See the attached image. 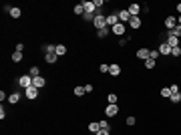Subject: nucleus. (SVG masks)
<instances>
[{
  "instance_id": "1",
  "label": "nucleus",
  "mask_w": 181,
  "mask_h": 135,
  "mask_svg": "<svg viewBox=\"0 0 181 135\" xmlns=\"http://www.w3.org/2000/svg\"><path fill=\"white\" fill-rule=\"evenodd\" d=\"M93 24H95V28H97V30L105 28V26H107V16H103V14H97V16H95V20H93Z\"/></svg>"
},
{
  "instance_id": "2",
  "label": "nucleus",
  "mask_w": 181,
  "mask_h": 135,
  "mask_svg": "<svg viewBox=\"0 0 181 135\" xmlns=\"http://www.w3.org/2000/svg\"><path fill=\"white\" fill-rule=\"evenodd\" d=\"M18 85L20 87H24V89L32 87V77H30V75H22V77L18 79Z\"/></svg>"
},
{
  "instance_id": "3",
  "label": "nucleus",
  "mask_w": 181,
  "mask_h": 135,
  "mask_svg": "<svg viewBox=\"0 0 181 135\" xmlns=\"http://www.w3.org/2000/svg\"><path fill=\"white\" fill-rule=\"evenodd\" d=\"M117 113H119V105H111L109 103L107 107H105V115L107 117H117Z\"/></svg>"
},
{
  "instance_id": "4",
  "label": "nucleus",
  "mask_w": 181,
  "mask_h": 135,
  "mask_svg": "<svg viewBox=\"0 0 181 135\" xmlns=\"http://www.w3.org/2000/svg\"><path fill=\"white\" fill-rule=\"evenodd\" d=\"M111 32H113L115 36H123V34H125V24H123V22H117V24L111 28Z\"/></svg>"
},
{
  "instance_id": "5",
  "label": "nucleus",
  "mask_w": 181,
  "mask_h": 135,
  "mask_svg": "<svg viewBox=\"0 0 181 135\" xmlns=\"http://www.w3.org/2000/svg\"><path fill=\"white\" fill-rule=\"evenodd\" d=\"M24 95H26V99L34 101V99L38 97V89H36V87H28V89H24Z\"/></svg>"
},
{
  "instance_id": "6",
  "label": "nucleus",
  "mask_w": 181,
  "mask_h": 135,
  "mask_svg": "<svg viewBox=\"0 0 181 135\" xmlns=\"http://www.w3.org/2000/svg\"><path fill=\"white\" fill-rule=\"evenodd\" d=\"M175 26H177V18H175V16H167V18H165V28H167V32H171Z\"/></svg>"
},
{
  "instance_id": "7",
  "label": "nucleus",
  "mask_w": 181,
  "mask_h": 135,
  "mask_svg": "<svg viewBox=\"0 0 181 135\" xmlns=\"http://www.w3.org/2000/svg\"><path fill=\"white\" fill-rule=\"evenodd\" d=\"M167 44H169L171 48L179 47V38H177V36H175L173 32H167Z\"/></svg>"
},
{
  "instance_id": "8",
  "label": "nucleus",
  "mask_w": 181,
  "mask_h": 135,
  "mask_svg": "<svg viewBox=\"0 0 181 135\" xmlns=\"http://www.w3.org/2000/svg\"><path fill=\"white\" fill-rule=\"evenodd\" d=\"M44 85H47V79H44V77H34L32 79V87L40 89V87H44Z\"/></svg>"
},
{
  "instance_id": "9",
  "label": "nucleus",
  "mask_w": 181,
  "mask_h": 135,
  "mask_svg": "<svg viewBox=\"0 0 181 135\" xmlns=\"http://www.w3.org/2000/svg\"><path fill=\"white\" fill-rule=\"evenodd\" d=\"M117 22H119V14H109V16H107V26L113 28Z\"/></svg>"
},
{
  "instance_id": "10",
  "label": "nucleus",
  "mask_w": 181,
  "mask_h": 135,
  "mask_svg": "<svg viewBox=\"0 0 181 135\" xmlns=\"http://www.w3.org/2000/svg\"><path fill=\"white\" fill-rule=\"evenodd\" d=\"M157 51H159V54H171V47H169L167 42H161Z\"/></svg>"
},
{
  "instance_id": "11",
  "label": "nucleus",
  "mask_w": 181,
  "mask_h": 135,
  "mask_svg": "<svg viewBox=\"0 0 181 135\" xmlns=\"http://www.w3.org/2000/svg\"><path fill=\"white\" fill-rule=\"evenodd\" d=\"M83 6H85V12L97 14V8H95V2H83Z\"/></svg>"
},
{
  "instance_id": "12",
  "label": "nucleus",
  "mask_w": 181,
  "mask_h": 135,
  "mask_svg": "<svg viewBox=\"0 0 181 135\" xmlns=\"http://www.w3.org/2000/svg\"><path fill=\"white\" fill-rule=\"evenodd\" d=\"M44 61H47L48 65H54V63L59 61V57H56V53H48V54H44Z\"/></svg>"
},
{
  "instance_id": "13",
  "label": "nucleus",
  "mask_w": 181,
  "mask_h": 135,
  "mask_svg": "<svg viewBox=\"0 0 181 135\" xmlns=\"http://www.w3.org/2000/svg\"><path fill=\"white\" fill-rule=\"evenodd\" d=\"M129 26L131 28H139L141 26V18L139 16H131V18H129Z\"/></svg>"
},
{
  "instance_id": "14",
  "label": "nucleus",
  "mask_w": 181,
  "mask_h": 135,
  "mask_svg": "<svg viewBox=\"0 0 181 135\" xmlns=\"http://www.w3.org/2000/svg\"><path fill=\"white\" fill-rule=\"evenodd\" d=\"M127 10H129V14H131V16H139L141 6H139V4H131V6H129Z\"/></svg>"
},
{
  "instance_id": "15",
  "label": "nucleus",
  "mask_w": 181,
  "mask_h": 135,
  "mask_svg": "<svg viewBox=\"0 0 181 135\" xmlns=\"http://www.w3.org/2000/svg\"><path fill=\"white\" fill-rule=\"evenodd\" d=\"M119 14V22H129V18H131V14H129V10H121Z\"/></svg>"
},
{
  "instance_id": "16",
  "label": "nucleus",
  "mask_w": 181,
  "mask_h": 135,
  "mask_svg": "<svg viewBox=\"0 0 181 135\" xmlns=\"http://www.w3.org/2000/svg\"><path fill=\"white\" fill-rule=\"evenodd\" d=\"M109 34H111V26H105V28H101V30H97V36L99 38H105Z\"/></svg>"
},
{
  "instance_id": "17",
  "label": "nucleus",
  "mask_w": 181,
  "mask_h": 135,
  "mask_svg": "<svg viewBox=\"0 0 181 135\" xmlns=\"http://www.w3.org/2000/svg\"><path fill=\"white\" fill-rule=\"evenodd\" d=\"M109 73L113 75V77H119V75H121V67L115 63V65H111V67H109Z\"/></svg>"
},
{
  "instance_id": "18",
  "label": "nucleus",
  "mask_w": 181,
  "mask_h": 135,
  "mask_svg": "<svg viewBox=\"0 0 181 135\" xmlns=\"http://www.w3.org/2000/svg\"><path fill=\"white\" fill-rule=\"evenodd\" d=\"M137 57L143 59V61H147L149 59V48H139V51H137Z\"/></svg>"
},
{
  "instance_id": "19",
  "label": "nucleus",
  "mask_w": 181,
  "mask_h": 135,
  "mask_svg": "<svg viewBox=\"0 0 181 135\" xmlns=\"http://www.w3.org/2000/svg\"><path fill=\"white\" fill-rule=\"evenodd\" d=\"M89 131H91V133H99V131H101V125H99V121L89 123Z\"/></svg>"
},
{
  "instance_id": "20",
  "label": "nucleus",
  "mask_w": 181,
  "mask_h": 135,
  "mask_svg": "<svg viewBox=\"0 0 181 135\" xmlns=\"http://www.w3.org/2000/svg\"><path fill=\"white\" fill-rule=\"evenodd\" d=\"M54 53H56V57H62V54H67V47L65 44H56Z\"/></svg>"
},
{
  "instance_id": "21",
  "label": "nucleus",
  "mask_w": 181,
  "mask_h": 135,
  "mask_svg": "<svg viewBox=\"0 0 181 135\" xmlns=\"http://www.w3.org/2000/svg\"><path fill=\"white\" fill-rule=\"evenodd\" d=\"M18 101H20V93H12L8 97V103H12V105H16Z\"/></svg>"
},
{
  "instance_id": "22",
  "label": "nucleus",
  "mask_w": 181,
  "mask_h": 135,
  "mask_svg": "<svg viewBox=\"0 0 181 135\" xmlns=\"http://www.w3.org/2000/svg\"><path fill=\"white\" fill-rule=\"evenodd\" d=\"M20 14H22V10H20L18 6H12V10H10V16H12V18H20Z\"/></svg>"
},
{
  "instance_id": "23",
  "label": "nucleus",
  "mask_w": 181,
  "mask_h": 135,
  "mask_svg": "<svg viewBox=\"0 0 181 135\" xmlns=\"http://www.w3.org/2000/svg\"><path fill=\"white\" fill-rule=\"evenodd\" d=\"M28 75H30L32 79H34V77H40V69L38 67H30V69H28Z\"/></svg>"
},
{
  "instance_id": "24",
  "label": "nucleus",
  "mask_w": 181,
  "mask_h": 135,
  "mask_svg": "<svg viewBox=\"0 0 181 135\" xmlns=\"http://www.w3.org/2000/svg\"><path fill=\"white\" fill-rule=\"evenodd\" d=\"M171 95H173V93H171V89H169V87H163V89H161V97H165V99H169Z\"/></svg>"
},
{
  "instance_id": "25",
  "label": "nucleus",
  "mask_w": 181,
  "mask_h": 135,
  "mask_svg": "<svg viewBox=\"0 0 181 135\" xmlns=\"http://www.w3.org/2000/svg\"><path fill=\"white\" fill-rule=\"evenodd\" d=\"M74 14H85V6H83V4H74Z\"/></svg>"
},
{
  "instance_id": "26",
  "label": "nucleus",
  "mask_w": 181,
  "mask_h": 135,
  "mask_svg": "<svg viewBox=\"0 0 181 135\" xmlns=\"http://www.w3.org/2000/svg\"><path fill=\"white\" fill-rule=\"evenodd\" d=\"M145 69H147V71L155 69V61H153V59H147V61H145Z\"/></svg>"
},
{
  "instance_id": "27",
  "label": "nucleus",
  "mask_w": 181,
  "mask_h": 135,
  "mask_svg": "<svg viewBox=\"0 0 181 135\" xmlns=\"http://www.w3.org/2000/svg\"><path fill=\"white\" fill-rule=\"evenodd\" d=\"M105 6V2L103 0H95V8H97V14H101V8Z\"/></svg>"
},
{
  "instance_id": "28",
  "label": "nucleus",
  "mask_w": 181,
  "mask_h": 135,
  "mask_svg": "<svg viewBox=\"0 0 181 135\" xmlns=\"http://www.w3.org/2000/svg\"><path fill=\"white\" fill-rule=\"evenodd\" d=\"M54 48H56V47H54V44H44V47H42V51H44V53H54Z\"/></svg>"
},
{
  "instance_id": "29",
  "label": "nucleus",
  "mask_w": 181,
  "mask_h": 135,
  "mask_svg": "<svg viewBox=\"0 0 181 135\" xmlns=\"http://www.w3.org/2000/svg\"><path fill=\"white\" fill-rule=\"evenodd\" d=\"M169 99H171V103H179L181 101V93H173Z\"/></svg>"
},
{
  "instance_id": "30",
  "label": "nucleus",
  "mask_w": 181,
  "mask_h": 135,
  "mask_svg": "<svg viewBox=\"0 0 181 135\" xmlns=\"http://www.w3.org/2000/svg\"><path fill=\"white\" fill-rule=\"evenodd\" d=\"M74 95L77 97H83L85 95V87H74Z\"/></svg>"
},
{
  "instance_id": "31",
  "label": "nucleus",
  "mask_w": 181,
  "mask_h": 135,
  "mask_svg": "<svg viewBox=\"0 0 181 135\" xmlns=\"http://www.w3.org/2000/svg\"><path fill=\"white\" fill-rule=\"evenodd\" d=\"M99 125H101V129H111V125H109V121H107V119H101V121H99Z\"/></svg>"
},
{
  "instance_id": "32",
  "label": "nucleus",
  "mask_w": 181,
  "mask_h": 135,
  "mask_svg": "<svg viewBox=\"0 0 181 135\" xmlns=\"http://www.w3.org/2000/svg\"><path fill=\"white\" fill-rule=\"evenodd\" d=\"M22 61V53H14L12 54V63H20Z\"/></svg>"
},
{
  "instance_id": "33",
  "label": "nucleus",
  "mask_w": 181,
  "mask_h": 135,
  "mask_svg": "<svg viewBox=\"0 0 181 135\" xmlns=\"http://www.w3.org/2000/svg\"><path fill=\"white\" fill-rule=\"evenodd\" d=\"M171 32H173L175 36H177V38H179V36H181V24H177V26H175L173 30H171Z\"/></svg>"
},
{
  "instance_id": "34",
  "label": "nucleus",
  "mask_w": 181,
  "mask_h": 135,
  "mask_svg": "<svg viewBox=\"0 0 181 135\" xmlns=\"http://www.w3.org/2000/svg\"><path fill=\"white\" fill-rule=\"evenodd\" d=\"M171 54H173V57H181V47H175V48H171Z\"/></svg>"
},
{
  "instance_id": "35",
  "label": "nucleus",
  "mask_w": 181,
  "mask_h": 135,
  "mask_svg": "<svg viewBox=\"0 0 181 135\" xmlns=\"http://www.w3.org/2000/svg\"><path fill=\"white\" fill-rule=\"evenodd\" d=\"M95 16H97V14H91V12H85V14H83V18H85V20H95Z\"/></svg>"
},
{
  "instance_id": "36",
  "label": "nucleus",
  "mask_w": 181,
  "mask_h": 135,
  "mask_svg": "<svg viewBox=\"0 0 181 135\" xmlns=\"http://www.w3.org/2000/svg\"><path fill=\"white\" fill-rule=\"evenodd\" d=\"M157 57H159V51H149V59L157 61Z\"/></svg>"
},
{
  "instance_id": "37",
  "label": "nucleus",
  "mask_w": 181,
  "mask_h": 135,
  "mask_svg": "<svg viewBox=\"0 0 181 135\" xmlns=\"http://www.w3.org/2000/svg\"><path fill=\"white\" fill-rule=\"evenodd\" d=\"M109 103H111V105H117V95H115V93L109 95Z\"/></svg>"
},
{
  "instance_id": "38",
  "label": "nucleus",
  "mask_w": 181,
  "mask_h": 135,
  "mask_svg": "<svg viewBox=\"0 0 181 135\" xmlns=\"http://www.w3.org/2000/svg\"><path fill=\"white\" fill-rule=\"evenodd\" d=\"M109 67H111V65H107V63H103V65H101V73H109Z\"/></svg>"
},
{
  "instance_id": "39",
  "label": "nucleus",
  "mask_w": 181,
  "mask_h": 135,
  "mask_svg": "<svg viewBox=\"0 0 181 135\" xmlns=\"http://www.w3.org/2000/svg\"><path fill=\"white\" fill-rule=\"evenodd\" d=\"M135 121H137L135 117H127V125H131V127H133V125H135Z\"/></svg>"
},
{
  "instance_id": "40",
  "label": "nucleus",
  "mask_w": 181,
  "mask_h": 135,
  "mask_svg": "<svg viewBox=\"0 0 181 135\" xmlns=\"http://www.w3.org/2000/svg\"><path fill=\"white\" fill-rule=\"evenodd\" d=\"M22 51H24V44L18 42V44H16V53H22Z\"/></svg>"
},
{
  "instance_id": "41",
  "label": "nucleus",
  "mask_w": 181,
  "mask_h": 135,
  "mask_svg": "<svg viewBox=\"0 0 181 135\" xmlns=\"http://www.w3.org/2000/svg\"><path fill=\"white\" fill-rule=\"evenodd\" d=\"M169 89H171V93H179V85H171Z\"/></svg>"
},
{
  "instance_id": "42",
  "label": "nucleus",
  "mask_w": 181,
  "mask_h": 135,
  "mask_svg": "<svg viewBox=\"0 0 181 135\" xmlns=\"http://www.w3.org/2000/svg\"><path fill=\"white\" fill-rule=\"evenodd\" d=\"M93 85H85V93H93Z\"/></svg>"
},
{
  "instance_id": "43",
  "label": "nucleus",
  "mask_w": 181,
  "mask_h": 135,
  "mask_svg": "<svg viewBox=\"0 0 181 135\" xmlns=\"http://www.w3.org/2000/svg\"><path fill=\"white\" fill-rule=\"evenodd\" d=\"M4 117H6V111H4V105H2L0 107V119H4Z\"/></svg>"
},
{
  "instance_id": "44",
  "label": "nucleus",
  "mask_w": 181,
  "mask_h": 135,
  "mask_svg": "<svg viewBox=\"0 0 181 135\" xmlns=\"http://www.w3.org/2000/svg\"><path fill=\"white\" fill-rule=\"evenodd\" d=\"M95 135H111V133H109V129H101L99 133H95Z\"/></svg>"
},
{
  "instance_id": "45",
  "label": "nucleus",
  "mask_w": 181,
  "mask_h": 135,
  "mask_svg": "<svg viewBox=\"0 0 181 135\" xmlns=\"http://www.w3.org/2000/svg\"><path fill=\"white\" fill-rule=\"evenodd\" d=\"M177 12L181 14V2H179V4H177Z\"/></svg>"
},
{
  "instance_id": "46",
  "label": "nucleus",
  "mask_w": 181,
  "mask_h": 135,
  "mask_svg": "<svg viewBox=\"0 0 181 135\" xmlns=\"http://www.w3.org/2000/svg\"><path fill=\"white\" fill-rule=\"evenodd\" d=\"M177 24H181V16H179V20H177Z\"/></svg>"
}]
</instances>
